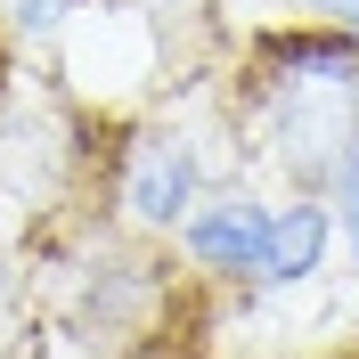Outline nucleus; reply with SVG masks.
<instances>
[{
    "instance_id": "3",
    "label": "nucleus",
    "mask_w": 359,
    "mask_h": 359,
    "mask_svg": "<svg viewBox=\"0 0 359 359\" xmlns=\"http://www.w3.org/2000/svg\"><path fill=\"white\" fill-rule=\"evenodd\" d=\"M335 204L327 196H302V188H286V204H269V253H262V278H253V294H302L327 278V262H335Z\"/></svg>"
},
{
    "instance_id": "8",
    "label": "nucleus",
    "mask_w": 359,
    "mask_h": 359,
    "mask_svg": "<svg viewBox=\"0 0 359 359\" xmlns=\"http://www.w3.org/2000/svg\"><path fill=\"white\" fill-rule=\"evenodd\" d=\"M351 33H359V17H351Z\"/></svg>"
},
{
    "instance_id": "6",
    "label": "nucleus",
    "mask_w": 359,
    "mask_h": 359,
    "mask_svg": "<svg viewBox=\"0 0 359 359\" xmlns=\"http://www.w3.org/2000/svg\"><path fill=\"white\" fill-rule=\"evenodd\" d=\"M278 8H294V17H335V25L359 17V0H278Z\"/></svg>"
},
{
    "instance_id": "1",
    "label": "nucleus",
    "mask_w": 359,
    "mask_h": 359,
    "mask_svg": "<svg viewBox=\"0 0 359 359\" xmlns=\"http://www.w3.org/2000/svg\"><path fill=\"white\" fill-rule=\"evenodd\" d=\"M212 163H204V139L172 114H147L114 139V163H107V212L139 237H172L188 221V204L212 188Z\"/></svg>"
},
{
    "instance_id": "7",
    "label": "nucleus",
    "mask_w": 359,
    "mask_h": 359,
    "mask_svg": "<svg viewBox=\"0 0 359 359\" xmlns=\"http://www.w3.org/2000/svg\"><path fill=\"white\" fill-rule=\"evenodd\" d=\"M196 8H204V0H147V17H156V25H180V17H196Z\"/></svg>"
},
{
    "instance_id": "4",
    "label": "nucleus",
    "mask_w": 359,
    "mask_h": 359,
    "mask_svg": "<svg viewBox=\"0 0 359 359\" xmlns=\"http://www.w3.org/2000/svg\"><path fill=\"white\" fill-rule=\"evenodd\" d=\"M327 204H335V237H343V253H351V269H359V139L343 147V163H335V188H327Z\"/></svg>"
},
{
    "instance_id": "5",
    "label": "nucleus",
    "mask_w": 359,
    "mask_h": 359,
    "mask_svg": "<svg viewBox=\"0 0 359 359\" xmlns=\"http://www.w3.org/2000/svg\"><path fill=\"white\" fill-rule=\"evenodd\" d=\"M74 17H82V0H8V25H17V41H57Z\"/></svg>"
},
{
    "instance_id": "2",
    "label": "nucleus",
    "mask_w": 359,
    "mask_h": 359,
    "mask_svg": "<svg viewBox=\"0 0 359 359\" xmlns=\"http://www.w3.org/2000/svg\"><path fill=\"white\" fill-rule=\"evenodd\" d=\"M172 237H180V269L188 278H204V286H253L262 253H269V204L245 180H212Z\"/></svg>"
}]
</instances>
